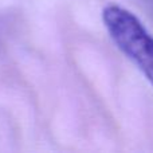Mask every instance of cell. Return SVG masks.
<instances>
[{"label": "cell", "instance_id": "cell-1", "mask_svg": "<svg viewBox=\"0 0 153 153\" xmlns=\"http://www.w3.org/2000/svg\"><path fill=\"white\" fill-rule=\"evenodd\" d=\"M102 20L116 46L141 70L153 86V36L126 8L106 5Z\"/></svg>", "mask_w": 153, "mask_h": 153}]
</instances>
